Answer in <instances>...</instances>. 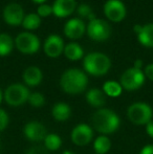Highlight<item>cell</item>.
Segmentation results:
<instances>
[{
    "label": "cell",
    "instance_id": "1",
    "mask_svg": "<svg viewBox=\"0 0 153 154\" xmlns=\"http://www.w3.org/2000/svg\"><path fill=\"white\" fill-rule=\"evenodd\" d=\"M88 84V79L82 70L77 68L67 69L62 75L60 85L65 92L70 94L81 93L85 90Z\"/></svg>",
    "mask_w": 153,
    "mask_h": 154
},
{
    "label": "cell",
    "instance_id": "2",
    "mask_svg": "<svg viewBox=\"0 0 153 154\" xmlns=\"http://www.w3.org/2000/svg\"><path fill=\"white\" fill-rule=\"evenodd\" d=\"M92 126L103 134L115 132L120 126V118L109 109H100L92 116Z\"/></svg>",
    "mask_w": 153,
    "mask_h": 154
},
{
    "label": "cell",
    "instance_id": "3",
    "mask_svg": "<svg viewBox=\"0 0 153 154\" xmlns=\"http://www.w3.org/2000/svg\"><path fill=\"white\" fill-rule=\"evenodd\" d=\"M83 66L88 73L96 77H100L108 72L111 66V61L105 54L90 53L84 58Z\"/></svg>",
    "mask_w": 153,
    "mask_h": 154
},
{
    "label": "cell",
    "instance_id": "4",
    "mask_svg": "<svg viewBox=\"0 0 153 154\" xmlns=\"http://www.w3.org/2000/svg\"><path fill=\"white\" fill-rule=\"evenodd\" d=\"M127 116L133 124L144 125L151 121L153 110L148 104L143 103V102H137V103L132 104L128 108Z\"/></svg>",
    "mask_w": 153,
    "mask_h": 154
},
{
    "label": "cell",
    "instance_id": "5",
    "mask_svg": "<svg viewBox=\"0 0 153 154\" xmlns=\"http://www.w3.org/2000/svg\"><path fill=\"white\" fill-rule=\"evenodd\" d=\"M29 91L22 84H12L4 91V100L10 106H20L29 100Z\"/></svg>",
    "mask_w": 153,
    "mask_h": 154
},
{
    "label": "cell",
    "instance_id": "6",
    "mask_svg": "<svg viewBox=\"0 0 153 154\" xmlns=\"http://www.w3.org/2000/svg\"><path fill=\"white\" fill-rule=\"evenodd\" d=\"M15 45L19 51L26 55H33L40 48V40L35 34L25 32H21L15 39Z\"/></svg>",
    "mask_w": 153,
    "mask_h": 154
},
{
    "label": "cell",
    "instance_id": "7",
    "mask_svg": "<svg viewBox=\"0 0 153 154\" xmlns=\"http://www.w3.org/2000/svg\"><path fill=\"white\" fill-rule=\"evenodd\" d=\"M87 34L91 40L96 41V42H103L110 37V25L107 23V21L96 18L89 21V23H88Z\"/></svg>",
    "mask_w": 153,
    "mask_h": 154
},
{
    "label": "cell",
    "instance_id": "8",
    "mask_svg": "<svg viewBox=\"0 0 153 154\" xmlns=\"http://www.w3.org/2000/svg\"><path fill=\"white\" fill-rule=\"evenodd\" d=\"M145 82V75L142 69H136L134 67L128 68L123 72L121 77V85L124 89L132 91L141 87Z\"/></svg>",
    "mask_w": 153,
    "mask_h": 154
},
{
    "label": "cell",
    "instance_id": "9",
    "mask_svg": "<svg viewBox=\"0 0 153 154\" xmlns=\"http://www.w3.org/2000/svg\"><path fill=\"white\" fill-rule=\"evenodd\" d=\"M126 8L121 0H108L104 4V14L108 20L121 22L126 17Z\"/></svg>",
    "mask_w": 153,
    "mask_h": 154
},
{
    "label": "cell",
    "instance_id": "10",
    "mask_svg": "<svg viewBox=\"0 0 153 154\" xmlns=\"http://www.w3.org/2000/svg\"><path fill=\"white\" fill-rule=\"evenodd\" d=\"M3 19L6 24L18 26L22 24L24 19V11L18 3H8L3 10Z\"/></svg>",
    "mask_w": 153,
    "mask_h": 154
},
{
    "label": "cell",
    "instance_id": "11",
    "mask_svg": "<svg viewBox=\"0 0 153 154\" xmlns=\"http://www.w3.org/2000/svg\"><path fill=\"white\" fill-rule=\"evenodd\" d=\"M93 131L89 125L80 124L76 126L72 132V140L77 146H86L92 140Z\"/></svg>",
    "mask_w": 153,
    "mask_h": 154
},
{
    "label": "cell",
    "instance_id": "12",
    "mask_svg": "<svg viewBox=\"0 0 153 154\" xmlns=\"http://www.w3.org/2000/svg\"><path fill=\"white\" fill-rule=\"evenodd\" d=\"M44 53L49 58H58L64 51L63 40L58 35H50L44 42Z\"/></svg>",
    "mask_w": 153,
    "mask_h": 154
},
{
    "label": "cell",
    "instance_id": "13",
    "mask_svg": "<svg viewBox=\"0 0 153 154\" xmlns=\"http://www.w3.org/2000/svg\"><path fill=\"white\" fill-rule=\"evenodd\" d=\"M53 14L58 18L70 16L77 8L76 0H56L53 4Z\"/></svg>",
    "mask_w": 153,
    "mask_h": 154
},
{
    "label": "cell",
    "instance_id": "14",
    "mask_svg": "<svg viewBox=\"0 0 153 154\" xmlns=\"http://www.w3.org/2000/svg\"><path fill=\"white\" fill-rule=\"evenodd\" d=\"M24 135L26 138L33 142H41L44 140L45 136L47 135L46 129L42 124L38 122H29L24 126Z\"/></svg>",
    "mask_w": 153,
    "mask_h": 154
},
{
    "label": "cell",
    "instance_id": "15",
    "mask_svg": "<svg viewBox=\"0 0 153 154\" xmlns=\"http://www.w3.org/2000/svg\"><path fill=\"white\" fill-rule=\"evenodd\" d=\"M85 32V24L83 20L79 18H72L68 20L64 25V34L72 40L81 38Z\"/></svg>",
    "mask_w": 153,
    "mask_h": 154
},
{
    "label": "cell",
    "instance_id": "16",
    "mask_svg": "<svg viewBox=\"0 0 153 154\" xmlns=\"http://www.w3.org/2000/svg\"><path fill=\"white\" fill-rule=\"evenodd\" d=\"M23 81L29 86H37L41 83L43 75L41 69L37 66H29L23 72Z\"/></svg>",
    "mask_w": 153,
    "mask_h": 154
},
{
    "label": "cell",
    "instance_id": "17",
    "mask_svg": "<svg viewBox=\"0 0 153 154\" xmlns=\"http://www.w3.org/2000/svg\"><path fill=\"white\" fill-rule=\"evenodd\" d=\"M86 101L92 107H102L106 102V99H105V94L102 90L93 88L86 93Z\"/></svg>",
    "mask_w": 153,
    "mask_h": 154
},
{
    "label": "cell",
    "instance_id": "18",
    "mask_svg": "<svg viewBox=\"0 0 153 154\" xmlns=\"http://www.w3.org/2000/svg\"><path fill=\"white\" fill-rule=\"evenodd\" d=\"M65 57L67 58L70 61H77L80 60L84 55L83 48L81 47V45L78 44L76 42H72L68 43L67 45L64 46V51H63Z\"/></svg>",
    "mask_w": 153,
    "mask_h": 154
},
{
    "label": "cell",
    "instance_id": "19",
    "mask_svg": "<svg viewBox=\"0 0 153 154\" xmlns=\"http://www.w3.org/2000/svg\"><path fill=\"white\" fill-rule=\"evenodd\" d=\"M51 113H53V116L59 122H64L66 121L72 114V109L70 107L65 103H57L55 106L53 107V110H51Z\"/></svg>",
    "mask_w": 153,
    "mask_h": 154
},
{
    "label": "cell",
    "instance_id": "20",
    "mask_svg": "<svg viewBox=\"0 0 153 154\" xmlns=\"http://www.w3.org/2000/svg\"><path fill=\"white\" fill-rule=\"evenodd\" d=\"M137 39L143 46L153 47V23L143 25V29L137 35Z\"/></svg>",
    "mask_w": 153,
    "mask_h": 154
},
{
    "label": "cell",
    "instance_id": "21",
    "mask_svg": "<svg viewBox=\"0 0 153 154\" xmlns=\"http://www.w3.org/2000/svg\"><path fill=\"white\" fill-rule=\"evenodd\" d=\"M41 24V17L38 16V14L35 13H29L26 16H24V19L22 21V26L27 31H34L37 29Z\"/></svg>",
    "mask_w": 153,
    "mask_h": 154
},
{
    "label": "cell",
    "instance_id": "22",
    "mask_svg": "<svg viewBox=\"0 0 153 154\" xmlns=\"http://www.w3.org/2000/svg\"><path fill=\"white\" fill-rule=\"evenodd\" d=\"M14 47V42L10 35L0 34V57H5Z\"/></svg>",
    "mask_w": 153,
    "mask_h": 154
},
{
    "label": "cell",
    "instance_id": "23",
    "mask_svg": "<svg viewBox=\"0 0 153 154\" xmlns=\"http://www.w3.org/2000/svg\"><path fill=\"white\" fill-rule=\"evenodd\" d=\"M93 148L98 154H105L110 150L111 142L107 136L101 135L96 138L94 144H93Z\"/></svg>",
    "mask_w": 153,
    "mask_h": 154
},
{
    "label": "cell",
    "instance_id": "24",
    "mask_svg": "<svg viewBox=\"0 0 153 154\" xmlns=\"http://www.w3.org/2000/svg\"><path fill=\"white\" fill-rule=\"evenodd\" d=\"M122 90H123L122 85L115 81H107L103 85V92L111 97H116L118 95H121Z\"/></svg>",
    "mask_w": 153,
    "mask_h": 154
},
{
    "label": "cell",
    "instance_id": "25",
    "mask_svg": "<svg viewBox=\"0 0 153 154\" xmlns=\"http://www.w3.org/2000/svg\"><path fill=\"white\" fill-rule=\"evenodd\" d=\"M44 145H45V148H46L47 150L56 151L61 147L62 140L60 138V136L56 133L47 134L44 138Z\"/></svg>",
    "mask_w": 153,
    "mask_h": 154
},
{
    "label": "cell",
    "instance_id": "26",
    "mask_svg": "<svg viewBox=\"0 0 153 154\" xmlns=\"http://www.w3.org/2000/svg\"><path fill=\"white\" fill-rule=\"evenodd\" d=\"M77 11H78V14H79L80 17H82V18H86L89 21L96 19V15L92 12L89 4H86V3L80 4V5L78 6Z\"/></svg>",
    "mask_w": 153,
    "mask_h": 154
},
{
    "label": "cell",
    "instance_id": "27",
    "mask_svg": "<svg viewBox=\"0 0 153 154\" xmlns=\"http://www.w3.org/2000/svg\"><path fill=\"white\" fill-rule=\"evenodd\" d=\"M29 103L33 107H41L45 104V99L40 92H34L31 93L29 97Z\"/></svg>",
    "mask_w": 153,
    "mask_h": 154
},
{
    "label": "cell",
    "instance_id": "28",
    "mask_svg": "<svg viewBox=\"0 0 153 154\" xmlns=\"http://www.w3.org/2000/svg\"><path fill=\"white\" fill-rule=\"evenodd\" d=\"M37 14L39 17H43V18L48 17L49 15L53 14V8H51L50 5H48V4H45V3L40 4L37 8Z\"/></svg>",
    "mask_w": 153,
    "mask_h": 154
},
{
    "label": "cell",
    "instance_id": "29",
    "mask_svg": "<svg viewBox=\"0 0 153 154\" xmlns=\"http://www.w3.org/2000/svg\"><path fill=\"white\" fill-rule=\"evenodd\" d=\"M8 124V116L3 109H0V131L4 130Z\"/></svg>",
    "mask_w": 153,
    "mask_h": 154
},
{
    "label": "cell",
    "instance_id": "30",
    "mask_svg": "<svg viewBox=\"0 0 153 154\" xmlns=\"http://www.w3.org/2000/svg\"><path fill=\"white\" fill-rule=\"evenodd\" d=\"M26 154H48V152H47L46 149L43 148V147L36 146V147H33V148L29 149Z\"/></svg>",
    "mask_w": 153,
    "mask_h": 154
},
{
    "label": "cell",
    "instance_id": "31",
    "mask_svg": "<svg viewBox=\"0 0 153 154\" xmlns=\"http://www.w3.org/2000/svg\"><path fill=\"white\" fill-rule=\"evenodd\" d=\"M144 75H145V77H147L149 80L153 81V63H151V64H148L147 66L145 67Z\"/></svg>",
    "mask_w": 153,
    "mask_h": 154
},
{
    "label": "cell",
    "instance_id": "32",
    "mask_svg": "<svg viewBox=\"0 0 153 154\" xmlns=\"http://www.w3.org/2000/svg\"><path fill=\"white\" fill-rule=\"evenodd\" d=\"M139 154H153V145H147L141 150Z\"/></svg>",
    "mask_w": 153,
    "mask_h": 154
},
{
    "label": "cell",
    "instance_id": "33",
    "mask_svg": "<svg viewBox=\"0 0 153 154\" xmlns=\"http://www.w3.org/2000/svg\"><path fill=\"white\" fill-rule=\"evenodd\" d=\"M146 131H147L148 135L153 138V121H150V122L147 124V126H146Z\"/></svg>",
    "mask_w": 153,
    "mask_h": 154
},
{
    "label": "cell",
    "instance_id": "34",
    "mask_svg": "<svg viewBox=\"0 0 153 154\" xmlns=\"http://www.w3.org/2000/svg\"><path fill=\"white\" fill-rule=\"evenodd\" d=\"M134 68H136V69H142V67H143V61L142 60H135L134 61Z\"/></svg>",
    "mask_w": 153,
    "mask_h": 154
},
{
    "label": "cell",
    "instance_id": "35",
    "mask_svg": "<svg viewBox=\"0 0 153 154\" xmlns=\"http://www.w3.org/2000/svg\"><path fill=\"white\" fill-rule=\"evenodd\" d=\"M142 29H143V25H141V24H135L134 26H133V31H134V32L136 35H139V32H142Z\"/></svg>",
    "mask_w": 153,
    "mask_h": 154
},
{
    "label": "cell",
    "instance_id": "36",
    "mask_svg": "<svg viewBox=\"0 0 153 154\" xmlns=\"http://www.w3.org/2000/svg\"><path fill=\"white\" fill-rule=\"evenodd\" d=\"M33 2H35V3H38V4H43L46 0H32Z\"/></svg>",
    "mask_w": 153,
    "mask_h": 154
},
{
    "label": "cell",
    "instance_id": "37",
    "mask_svg": "<svg viewBox=\"0 0 153 154\" xmlns=\"http://www.w3.org/2000/svg\"><path fill=\"white\" fill-rule=\"evenodd\" d=\"M61 154H75L72 151H64V152H62Z\"/></svg>",
    "mask_w": 153,
    "mask_h": 154
},
{
    "label": "cell",
    "instance_id": "38",
    "mask_svg": "<svg viewBox=\"0 0 153 154\" xmlns=\"http://www.w3.org/2000/svg\"><path fill=\"white\" fill-rule=\"evenodd\" d=\"M1 100H2V91H1V89H0V102H1Z\"/></svg>",
    "mask_w": 153,
    "mask_h": 154
}]
</instances>
